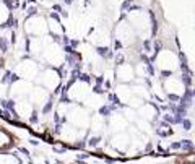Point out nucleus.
I'll return each mask as SVG.
<instances>
[{
    "mask_svg": "<svg viewBox=\"0 0 195 164\" xmlns=\"http://www.w3.org/2000/svg\"><path fill=\"white\" fill-rule=\"evenodd\" d=\"M31 104L34 102V104H42L44 106L46 104V99H47V93L46 90H42V88H34V90L31 91Z\"/></svg>",
    "mask_w": 195,
    "mask_h": 164,
    "instance_id": "obj_2",
    "label": "nucleus"
},
{
    "mask_svg": "<svg viewBox=\"0 0 195 164\" xmlns=\"http://www.w3.org/2000/svg\"><path fill=\"white\" fill-rule=\"evenodd\" d=\"M5 63H7V60L3 55H0V70H5Z\"/></svg>",
    "mask_w": 195,
    "mask_h": 164,
    "instance_id": "obj_8",
    "label": "nucleus"
},
{
    "mask_svg": "<svg viewBox=\"0 0 195 164\" xmlns=\"http://www.w3.org/2000/svg\"><path fill=\"white\" fill-rule=\"evenodd\" d=\"M127 142H128V138L125 135H117V137L114 138V145H116L117 148H124L127 145Z\"/></svg>",
    "mask_w": 195,
    "mask_h": 164,
    "instance_id": "obj_6",
    "label": "nucleus"
},
{
    "mask_svg": "<svg viewBox=\"0 0 195 164\" xmlns=\"http://www.w3.org/2000/svg\"><path fill=\"white\" fill-rule=\"evenodd\" d=\"M8 50H10V39L7 36L0 34V54L5 55Z\"/></svg>",
    "mask_w": 195,
    "mask_h": 164,
    "instance_id": "obj_5",
    "label": "nucleus"
},
{
    "mask_svg": "<svg viewBox=\"0 0 195 164\" xmlns=\"http://www.w3.org/2000/svg\"><path fill=\"white\" fill-rule=\"evenodd\" d=\"M3 5L7 7L8 12H13L15 8L20 7V0H5V2H3Z\"/></svg>",
    "mask_w": 195,
    "mask_h": 164,
    "instance_id": "obj_7",
    "label": "nucleus"
},
{
    "mask_svg": "<svg viewBox=\"0 0 195 164\" xmlns=\"http://www.w3.org/2000/svg\"><path fill=\"white\" fill-rule=\"evenodd\" d=\"M0 2H2V3H3V2H5V0H0Z\"/></svg>",
    "mask_w": 195,
    "mask_h": 164,
    "instance_id": "obj_9",
    "label": "nucleus"
},
{
    "mask_svg": "<svg viewBox=\"0 0 195 164\" xmlns=\"http://www.w3.org/2000/svg\"><path fill=\"white\" fill-rule=\"evenodd\" d=\"M12 145H13V140H12V137H10V133L0 127V151H3V149H8Z\"/></svg>",
    "mask_w": 195,
    "mask_h": 164,
    "instance_id": "obj_3",
    "label": "nucleus"
},
{
    "mask_svg": "<svg viewBox=\"0 0 195 164\" xmlns=\"http://www.w3.org/2000/svg\"><path fill=\"white\" fill-rule=\"evenodd\" d=\"M70 115H72V120H73L75 125H85L88 122V117L83 111H73Z\"/></svg>",
    "mask_w": 195,
    "mask_h": 164,
    "instance_id": "obj_4",
    "label": "nucleus"
},
{
    "mask_svg": "<svg viewBox=\"0 0 195 164\" xmlns=\"http://www.w3.org/2000/svg\"><path fill=\"white\" fill-rule=\"evenodd\" d=\"M42 77H44L42 78V85H44L46 88H49V90H55V88L60 85V77H59L57 72H54V70L46 72Z\"/></svg>",
    "mask_w": 195,
    "mask_h": 164,
    "instance_id": "obj_1",
    "label": "nucleus"
}]
</instances>
